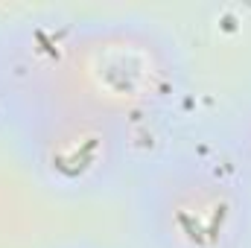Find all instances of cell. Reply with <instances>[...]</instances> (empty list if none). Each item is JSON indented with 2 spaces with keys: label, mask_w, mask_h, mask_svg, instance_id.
Instances as JSON below:
<instances>
[{
  "label": "cell",
  "mask_w": 251,
  "mask_h": 248,
  "mask_svg": "<svg viewBox=\"0 0 251 248\" xmlns=\"http://www.w3.org/2000/svg\"><path fill=\"white\" fill-rule=\"evenodd\" d=\"M0 102H3V97H0ZM3 108H6V105H3Z\"/></svg>",
  "instance_id": "5b68a950"
},
{
  "label": "cell",
  "mask_w": 251,
  "mask_h": 248,
  "mask_svg": "<svg viewBox=\"0 0 251 248\" xmlns=\"http://www.w3.org/2000/svg\"><path fill=\"white\" fill-rule=\"evenodd\" d=\"M24 161L44 187L62 196H97L128 161V125L85 108L44 105L15 114Z\"/></svg>",
  "instance_id": "3957f363"
},
{
  "label": "cell",
  "mask_w": 251,
  "mask_h": 248,
  "mask_svg": "<svg viewBox=\"0 0 251 248\" xmlns=\"http://www.w3.org/2000/svg\"><path fill=\"white\" fill-rule=\"evenodd\" d=\"M181 88L184 62L158 26L126 18L67 21L47 88L32 108H85L131 128L134 120L167 111Z\"/></svg>",
  "instance_id": "6da1fadb"
},
{
  "label": "cell",
  "mask_w": 251,
  "mask_h": 248,
  "mask_svg": "<svg viewBox=\"0 0 251 248\" xmlns=\"http://www.w3.org/2000/svg\"><path fill=\"white\" fill-rule=\"evenodd\" d=\"M56 248H100V246H94V243H62Z\"/></svg>",
  "instance_id": "277c9868"
},
{
  "label": "cell",
  "mask_w": 251,
  "mask_h": 248,
  "mask_svg": "<svg viewBox=\"0 0 251 248\" xmlns=\"http://www.w3.org/2000/svg\"><path fill=\"white\" fill-rule=\"evenodd\" d=\"M131 207L146 248H251V190L193 155L146 167Z\"/></svg>",
  "instance_id": "7a4b0ae2"
}]
</instances>
